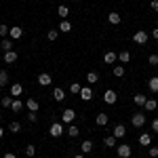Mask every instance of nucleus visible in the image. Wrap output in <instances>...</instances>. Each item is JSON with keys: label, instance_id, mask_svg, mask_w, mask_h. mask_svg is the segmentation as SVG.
<instances>
[{"label": "nucleus", "instance_id": "obj_1", "mask_svg": "<svg viewBox=\"0 0 158 158\" xmlns=\"http://www.w3.org/2000/svg\"><path fill=\"white\" fill-rule=\"evenodd\" d=\"M63 133H65V129H63V124H61L59 120H55L49 127V135H51V137H61Z\"/></svg>", "mask_w": 158, "mask_h": 158}, {"label": "nucleus", "instance_id": "obj_2", "mask_svg": "<svg viewBox=\"0 0 158 158\" xmlns=\"http://www.w3.org/2000/svg\"><path fill=\"white\" fill-rule=\"evenodd\" d=\"M148 40H150V34H148L146 30H139V32H135V34H133V42H135V44H141V47H143Z\"/></svg>", "mask_w": 158, "mask_h": 158}, {"label": "nucleus", "instance_id": "obj_3", "mask_svg": "<svg viewBox=\"0 0 158 158\" xmlns=\"http://www.w3.org/2000/svg\"><path fill=\"white\" fill-rule=\"evenodd\" d=\"M131 124H133L135 129H141V127L146 124V114H141V112H135L133 116H131Z\"/></svg>", "mask_w": 158, "mask_h": 158}, {"label": "nucleus", "instance_id": "obj_4", "mask_svg": "<svg viewBox=\"0 0 158 158\" xmlns=\"http://www.w3.org/2000/svg\"><path fill=\"white\" fill-rule=\"evenodd\" d=\"M116 154L120 158H131L133 154V148L129 146V143H122V146H116Z\"/></svg>", "mask_w": 158, "mask_h": 158}, {"label": "nucleus", "instance_id": "obj_5", "mask_svg": "<svg viewBox=\"0 0 158 158\" xmlns=\"http://www.w3.org/2000/svg\"><path fill=\"white\" fill-rule=\"evenodd\" d=\"M61 120L65 122V124H72V122L76 120V112H74L72 108H65L61 112Z\"/></svg>", "mask_w": 158, "mask_h": 158}, {"label": "nucleus", "instance_id": "obj_6", "mask_svg": "<svg viewBox=\"0 0 158 158\" xmlns=\"http://www.w3.org/2000/svg\"><path fill=\"white\" fill-rule=\"evenodd\" d=\"M103 101H106L108 106H114V103L118 101V95H116V91H112V89H108V91L103 93Z\"/></svg>", "mask_w": 158, "mask_h": 158}, {"label": "nucleus", "instance_id": "obj_7", "mask_svg": "<svg viewBox=\"0 0 158 158\" xmlns=\"http://www.w3.org/2000/svg\"><path fill=\"white\" fill-rule=\"evenodd\" d=\"M93 97H95V93H93L91 85H89V86H82V89H80V99H85V101H91Z\"/></svg>", "mask_w": 158, "mask_h": 158}, {"label": "nucleus", "instance_id": "obj_8", "mask_svg": "<svg viewBox=\"0 0 158 158\" xmlns=\"http://www.w3.org/2000/svg\"><path fill=\"white\" fill-rule=\"evenodd\" d=\"M51 82H53V78H51V74H47V72L38 74V85H40V86H49Z\"/></svg>", "mask_w": 158, "mask_h": 158}, {"label": "nucleus", "instance_id": "obj_9", "mask_svg": "<svg viewBox=\"0 0 158 158\" xmlns=\"http://www.w3.org/2000/svg\"><path fill=\"white\" fill-rule=\"evenodd\" d=\"M53 99H55L57 103H61V101L65 99V91H63L61 86H55V89H53Z\"/></svg>", "mask_w": 158, "mask_h": 158}, {"label": "nucleus", "instance_id": "obj_10", "mask_svg": "<svg viewBox=\"0 0 158 158\" xmlns=\"http://www.w3.org/2000/svg\"><path fill=\"white\" fill-rule=\"evenodd\" d=\"M25 108H27V112H38V110H40V103H38V99L30 97L25 101Z\"/></svg>", "mask_w": 158, "mask_h": 158}, {"label": "nucleus", "instance_id": "obj_11", "mask_svg": "<svg viewBox=\"0 0 158 158\" xmlns=\"http://www.w3.org/2000/svg\"><path fill=\"white\" fill-rule=\"evenodd\" d=\"M93 148H95V143H93L91 139H85V141L80 143V152H82V154H91V152H93Z\"/></svg>", "mask_w": 158, "mask_h": 158}, {"label": "nucleus", "instance_id": "obj_12", "mask_svg": "<svg viewBox=\"0 0 158 158\" xmlns=\"http://www.w3.org/2000/svg\"><path fill=\"white\" fill-rule=\"evenodd\" d=\"M112 135H114L116 139H122V137L127 135V129H124V124H116V127H114V131H112Z\"/></svg>", "mask_w": 158, "mask_h": 158}, {"label": "nucleus", "instance_id": "obj_13", "mask_svg": "<svg viewBox=\"0 0 158 158\" xmlns=\"http://www.w3.org/2000/svg\"><path fill=\"white\" fill-rule=\"evenodd\" d=\"M9 36H11L13 40L21 38V36H23V27H19V25H13V27H11V32H9Z\"/></svg>", "mask_w": 158, "mask_h": 158}, {"label": "nucleus", "instance_id": "obj_14", "mask_svg": "<svg viewBox=\"0 0 158 158\" xmlns=\"http://www.w3.org/2000/svg\"><path fill=\"white\" fill-rule=\"evenodd\" d=\"M11 95L13 97H21L23 95V85H19V82L11 85Z\"/></svg>", "mask_w": 158, "mask_h": 158}, {"label": "nucleus", "instance_id": "obj_15", "mask_svg": "<svg viewBox=\"0 0 158 158\" xmlns=\"http://www.w3.org/2000/svg\"><path fill=\"white\" fill-rule=\"evenodd\" d=\"M148 89H150V93H158V76H152L150 80H148Z\"/></svg>", "mask_w": 158, "mask_h": 158}, {"label": "nucleus", "instance_id": "obj_16", "mask_svg": "<svg viewBox=\"0 0 158 158\" xmlns=\"http://www.w3.org/2000/svg\"><path fill=\"white\" fill-rule=\"evenodd\" d=\"M108 120H110V116H108V114L99 112V114H97V118H95V124H97V127H106V124H108Z\"/></svg>", "mask_w": 158, "mask_h": 158}, {"label": "nucleus", "instance_id": "obj_17", "mask_svg": "<svg viewBox=\"0 0 158 158\" xmlns=\"http://www.w3.org/2000/svg\"><path fill=\"white\" fill-rule=\"evenodd\" d=\"M65 133L70 135V137H72V139H76V137H78V135H80V129H78V127H76V124H68V129H65Z\"/></svg>", "mask_w": 158, "mask_h": 158}, {"label": "nucleus", "instance_id": "obj_18", "mask_svg": "<svg viewBox=\"0 0 158 158\" xmlns=\"http://www.w3.org/2000/svg\"><path fill=\"white\" fill-rule=\"evenodd\" d=\"M146 101H148V97L143 95V93H137V95H133V103H135V106H141V108H143V106H146Z\"/></svg>", "mask_w": 158, "mask_h": 158}, {"label": "nucleus", "instance_id": "obj_19", "mask_svg": "<svg viewBox=\"0 0 158 158\" xmlns=\"http://www.w3.org/2000/svg\"><path fill=\"white\" fill-rule=\"evenodd\" d=\"M103 61H106V63H116V61H118V53H114V51H108V53L103 55Z\"/></svg>", "mask_w": 158, "mask_h": 158}, {"label": "nucleus", "instance_id": "obj_20", "mask_svg": "<svg viewBox=\"0 0 158 158\" xmlns=\"http://www.w3.org/2000/svg\"><path fill=\"white\" fill-rule=\"evenodd\" d=\"M108 21L112 25H118L122 21V17H120V13H108Z\"/></svg>", "mask_w": 158, "mask_h": 158}, {"label": "nucleus", "instance_id": "obj_21", "mask_svg": "<svg viewBox=\"0 0 158 158\" xmlns=\"http://www.w3.org/2000/svg\"><path fill=\"white\" fill-rule=\"evenodd\" d=\"M57 30H59L61 34H68V32H72V23H70L68 19H63V21L59 23V27H57Z\"/></svg>", "mask_w": 158, "mask_h": 158}, {"label": "nucleus", "instance_id": "obj_22", "mask_svg": "<svg viewBox=\"0 0 158 158\" xmlns=\"http://www.w3.org/2000/svg\"><path fill=\"white\" fill-rule=\"evenodd\" d=\"M137 141H139V146H150V143H152V135L150 133H141Z\"/></svg>", "mask_w": 158, "mask_h": 158}, {"label": "nucleus", "instance_id": "obj_23", "mask_svg": "<svg viewBox=\"0 0 158 158\" xmlns=\"http://www.w3.org/2000/svg\"><path fill=\"white\" fill-rule=\"evenodd\" d=\"M85 80L89 82V85H97V82H99V74L97 72H89Z\"/></svg>", "mask_w": 158, "mask_h": 158}, {"label": "nucleus", "instance_id": "obj_24", "mask_svg": "<svg viewBox=\"0 0 158 158\" xmlns=\"http://www.w3.org/2000/svg\"><path fill=\"white\" fill-rule=\"evenodd\" d=\"M0 47H2V51H4V53H6V51H13V38H2Z\"/></svg>", "mask_w": 158, "mask_h": 158}, {"label": "nucleus", "instance_id": "obj_25", "mask_svg": "<svg viewBox=\"0 0 158 158\" xmlns=\"http://www.w3.org/2000/svg\"><path fill=\"white\" fill-rule=\"evenodd\" d=\"M103 146L106 148H116V137H114V135H106V137H103Z\"/></svg>", "mask_w": 158, "mask_h": 158}, {"label": "nucleus", "instance_id": "obj_26", "mask_svg": "<svg viewBox=\"0 0 158 158\" xmlns=\"http://www.w3.org/2000/svg\"><path fill=\"white\" fill-rule=\"evenodd\" d=\"M57 15H59L61 19H68V15H70V9H68L65 4H59V6H57Z\"/></svg>", "mask_w": 158, "mask_h": 158}, {"label": "nucleus", "instance_id": "obj_27", "mask_svg": "<svg viewBox=\"0 0 158 158\" xmlns=\"http://www.w3.org/2000/svg\"><path fill=\"white\" fill-rule=\"evenodd\" d=\"M17 61V53L15 51H6L4 53V63H15Z\"/></svg>", "mask_w": 158, "mask_h": 158}, {"label": "nucleus", "instance_id": "obj_28", "mask_svg": "<svg viewBox=\"0 0 158 158\" xmlns=\"http://www.w3.org/2000/svg\"><path fill=\"white\" fill-rule=\"evenodd\" d=\"M13 101H15V97H13V95H4V97L0 99V103H2V108H6V110H9V108L13 106Z\"/></svg>", "mask_w": 158, "mask_h": 158}, {"label": "nucleus", "instance_id": "obj_29", "mask_svg": "<svg viewBox=\"0 0 158 158\" xmlns=\"http://www.w3.org/2000/svg\"><path fill=\"white\" fill-rule=\"evenodd\" d=\"M118 61H120V63H129V61H131V53H129V51H120V53H118Z\"/></svg>", "mask_w": 158, "mask_h": 158}, {"label": "nucleus", "instance_id": "obj_30", "mask_svg": "<svg viewBox=\"0 0 158 158\" xmlns=\"http://www.w3.org/2000/svg\"><path fill=\"white\" fill-rule=\"evenodd\" d=\"M11 110L15 112V114H19V112L23 110V101H21V99H15V101H13V106H11Z\"/></svg>", "mask_w": 158, "mask_h": 158}, {"label": "nucleus", "instance_id": "obj_31", "mask_svg": "<svg viewBox=\"0 0 158 158\" xmlns=\"http://www.w3.org/2000/svg\"><path fill=\"white\" fill-rule=\"evenodd\" d=\"M112 74H114L116 78H122V76H124V65H120V63H118V65H114Z\"/></svg>", "mask_w": 158, "mask_h": 158}, {"label": "nucleus", "instance_id": "obj_32", "mask_svg": "<svg viewBox=\"0 0 158 158\" xmlns=\"http://www.w3.org/2000/svg\"><path fill=\"white\" fill-rule=\"evenodd\" d=\"M143 108H146L148 112H154V110L158 108V101H156V99H148V101H146V106H143Z\"/></svg>", "mask_w": 158, "mask_h": 158}, {"label": "nucleus", "instance_id": "obj_33", "mask_svg": "<svg viewBox=\"0 0 158 158\" xmlns=\"http://www.w3.org/2000/svg\"><path fill=\"white\" fill-rule=\"evenodd\" d=\"M59 30H49V32H47V38H49L51 42H55V40H57V38H59Z\"/></svg>", "mask_w": 158, "mask_h": 158}, {"label": "nucleus", "instance_id": "obj_34", "mask_svg": "<svg viewBox=\"0 0 158 158\" xmlns=\"http://www.w3.org/2000/svg\"><path fill=\"white\" fill-rule=\"evenodd\" d=\"M19 131H21V122H11V124H9V133H19Z\"/></svg>", "mask_w": 158, "mask_h": 158}, {"label": "nucleus", "instance_id": "obj_35", "mask_svg": "<svg viewBox=\"0 0 158 158\" xmlns=\"http://www.w3.org/2000/svg\"><path fill=\"white\" fill-rule=\"evenodd\" d=\"M6 82H9V72L0 70V86H6Z\"/></svg>", "mask_w": 158, "mask_h": 158}, {"label": "nucleus", "instance_id": "obj_36", "mask_svg": "<svg viewBox=\"0 0 158 158\" xmlns=\"http://www.w3.org/2000/svg\"><path fill=\"white\" fill-rule=\"evenodd\" d=\"M9 32H11V27L6 23H0V38H6L9 36Z\"/></svg>", "mask_w": 158, "mask_h": 158}, {"label": "nucleus", "instance_id": "obj_37", "mask_svg": "<svg viewBox=\"0 0 158 158\" xmlns=\"http://www.w3.org/2000/svg\"><path fill=\"white\" fill-rule=\"evenodd\" d=\"M80 89H82V86L78 85V82H72V85H70V93H72V95H80Z\"/></svg>", "mask_w": 158, "mask_h": 158}, {"label": "nucleus", "instance_id": "obj_38", "mask_svg": "<svg viewBox=\"0 0 158 158\" xmlns=\"http://www.w3.org/2000/svg\"><path fill=\"white\" fill-rule=\"evenodd\" d=\"M34 154H36V146H32V143H30V146H25V156L32 158Z\"/></svg>", "mask_w": 158, "mask_h": 158}, {"label": "nucleus", "instance_id": "obj_39", "mask_svg": "<svg viewBox=\"0 0 158 158\" xmlns=\"http://www.w3.org/2000/svg\"><path fill=\"white\" fill-rule=\"evenodd\" d=\"M148 63H150V65H158V53H152V55L148 57Z\"/></svg>", "mask_w": 158, "mask_h": 158}, {"label": "nucleus", "instance_id": "obj_40", "mask_svg": "<svg viewBox=\"0 0 158 158\" xmlns=\"http://www.w3.org/2000/svg\"><path fill=\"white\" fill-rule=\"evenodd\" d=\"M27 120L30 122H38V114L36 112H30V114H27Z\"/></svg>", "mask_w": 158, "mask_h": 158}, {"label": "nucleus", "instance_id": "obj_41", "mask_svg": "<svg viewBox=\"0 0 158 158\" xmlns=\"http://www.w3.org/2000/svg\"><path fill=\"white\" fill-rule=\"evenodd\" d=\"M148 154H150L152 158H158V148H150V150H148Z\"/></svg>", "mask_w": 158, "mask_h": 158}, {"label": "nucleus", "instance_id": "obj_42", "mask_svg": "<svg viewBox=\"0 0 158 158\" xmlns=\"http://www.w3.org/2000/svg\"><path fill=\"white\" fill-rule=\"evenodd\" d=\"M150 6H152V11H154V13H158V0H152Z\"/></svg>", "mask_w": 158, "mask_h": 158}, {"label": "nucleus", "instance_id": "obj_43", "mask_svg": "<svg viewBox=\"0 0 158 158\" xmlns=\"http://www.w3.org/2000/svg\"><path fill=\"white\" fill-rule=\"evenodd\" d=\"M152 131H154V133H158V118H154V120H152Z\"/></svg>", "mask_w": 158, "mask_h": 158}, {"label": "nucleus", "instance_id": "obj_44", "mask_svg": "<svg viewBox=\"0 0 158 158\" xmlns=\"http://www.w3.org/2000/svg\"><path fill=\"white\" fill-rule=\"evenodd\" d=\"M150 36L154 38V40H158V27H154V30H152V34H150Z\"/></svg>", "mask_w": 158, "mask_h": 158}, {"label": "nucleus", "instance_id": "obj_45", "mask_svg": "<svg viewBox=\"0 0 158 158\" xmlns=\"http://www.w3.org/2000/svg\"><path fill=\"white\" fill-rule=\"evenodd\" d=\"M4 158H17V156H15L13 152H4Z\"/></svg>", "mask_w": 158, "mask_h": 158}, {"label": "nucleus", "instance_id": "obj_46", "mask_svg": "<svg viewBox=\"0 0 158 158\" xmlns=\"http://www.w3.org/2000/svg\"><path fill=\"white\" fill-rule=\"evenodd\" d=\"M2 137H4V129L0 127V139H2Z\"/></svg>", "mask_w": 158, "mask_h": 158}, {"label": "nucleus", "instance_id": "obj_47", "mask_svg": "<svg viewBox=\"0 0 158 158\" xmlns=\"http://www.w3.org/2000/svg\"><path fill=\"white\" fill-rule=\"evenodd\" d=\"M72 158H85V156H82V154H74Z\"/></svg>", "mask_w": 158, "mask_h": 158}, {"label": "nucleus", "instance_id": "obj_48", "mask_svg": "<svg viewBox=\"0 0 158 158\" xmlns=\"http://www.w3.org/2000/svg\"><path fill=\"white\" fill-rule=\"evenodd\" d=\"M0 122H2V112H0Z\"/></svg>", "mask_w": 158, "mask_h": 158}]
</instances>
